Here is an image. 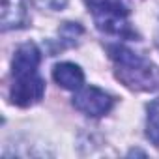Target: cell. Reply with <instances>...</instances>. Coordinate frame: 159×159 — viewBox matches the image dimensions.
Wrapping results in <instances>:
<instances>
[{
  "label": "cell",
  "instance_id": "obj_1",
  "mask_svg": "<svg viewBox=\"0 0 159 159\" xmlns=\"http://www.w3.org/2000/svg\"><path fill=\"white\" fill-rule=\"evenodd\" d=\"M41 52L36 43H23L11 62V88L10 99L17 107H32L43 99L45 81L41 79L39 67Z\"/></svg>",
  "mask_w": 159,
  "mask_h": 159
},
{
  "label": "cell",
  "instance_id": "obj_2",
  "mask_svg": "<svg viewBox=\"0 0 159 159\" xmlns=\"http://www.w3.org/2000/svg\"><path fill=\"white\" fill-rule=\"evenodd\" d=\"M109 56L116 67V77L127 88L139 92H152L159 88V69L148 58L124 45H109Z\"/></svg>",
  "mask_w": 159,
  "mask_h": 159
},
{
  "label": "cell",
  "instance_id": "obj_3",
  "mask_svg": "<svg viewBox=\"0 0 159 159\" xmlns=\"http://www.w3.org/2000/svg\"><path fill=\"white\" fill-rule=\"evenodd\" d=\"M96 26L109 36L116 38H137L135 30L127 21V8L118 0H86Z\"/></svg>",
  "mask_w": 159,
  "mask_h": 159
},
{
  "label": "cell",
  "instance_id": "obj_4",
  "mask_svg": "<svg viewBox=\"0 0 159 159\" xmlns=\"http://www.w3.org/2000/svg\"><path fill=\"white\" fill-rule=\"evenodd\" d=\"M112 98L98 86H81L73 96V107L86 116H105L112 109Z\"/></svg>",
  "mask_w": 159,
  "mask_h": 159
},
{
  "label": "cell",
  "instance_id": "obj_5",
  "mask_svg": "<svg viewBox=\"0 0 159 159\" xmlns=\"http://www.w3.org/2000/svg\"><path fill=\"white\" fill-rule=\"evenodd\" d=\"M28 21L26 8L23 0H2V10H0V25L2 30L21 28Z\"/></svg>",
  "mask_w": 159,
  "mask_h": 159
},
{
  "label": "cell",
  "instance_id": "obj_6",
  "mask_svg": "<svg viewBox=\"0 0 159 159\" xmlns=\"http://www.w3.org/2000/svg\"><path fill=\"white\" fill-rule=\"evenodd\" d=\"M52 79L66 90H79L84 83V73L77 64L62 62L56 64L52 69Z\"/></svg>",
  "mask_w": 159,
  "mask_h": 159
},
{
  "label": "cell",
  "instance_id": "obj_7",
  "mask_svg": "<svg viewBox=\"0 0 159 159\" xmlns=\"http://www.w3.org/2000/svg\"><path fill=\"white\" fill-rule=\"evenodd\" d=\"M146 137L159 146V98L153 99L148 105V116H146Z\"/></svg>",
  "mask_w": 159,
  "mask_h": 159
}]
</instances>
